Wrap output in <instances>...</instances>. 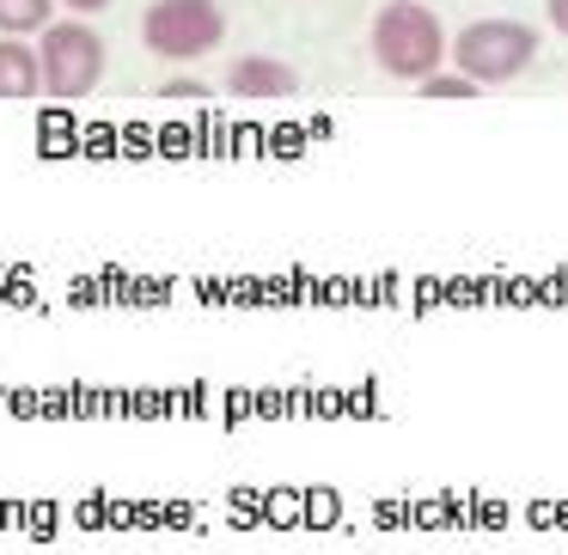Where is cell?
<instances>
[{
	"label": "cell",
	"mask_w": 568,
	"mask_h": 555,
	"mask_svg": "<svg viewBox=\"0 0 568 555\" xmlns=\"http://www.w3.org/2000/svg\"><path fill=\"white\" fill-rule=\"evenodd\" d=\"M416 92H422V99H465V104H470V99L483 92V80H470L465 68H453V74H428Z\"/></svg>",
	"instance_id": "8"
},
{
	"label": "cell",
	"mask_w": 568,
	"mask_h": 555,
	"mask_svg": "<svg viewBox=\"0 0 568 555\" xmlns=\"http://www.w3.org/2000/svg\"><path fill=\"white\" fill-rule=\"evenodd\" d=\"M367 50H373V62H379L392 80L422 86V80L440 74V62L453 55V38L440 31L434 7H416V0H385L379 13H373Z\"/></svg>",
	"instance_id": "1"
},
{
	"label": "cell",
	"mask_w": 568,
	"mask_h": 555,
	"mask_svg": "<svg viewBox=\"0 0 568 555\" xmlns=\"http://www.w3.org/2000/svg\"><path fill=\"white\" fill-rule=\"evenodd\" d=\"M446 62H458L470 80H483V86H507V80H519L538 62V31H531L526 19H470L453 38V55H446Z\"/></svg>",
	"instance_id": "3"
},
{
	"label": "cell",
	"mask_w": 568,
	"mask_h": 555,
	"mask_svg": "<svg viewBox=\"0 0 568 555\" xmlns=\"http://www.w3.org/2000/svg\"><path fill=\"white\" fill-rule=\"evenodd\" d=\"M544 13H550V25L568 38V0H544Z\"/></svg>",
	"instance_id": "10"
},
{
	"label": "cell",
	"mask_w": 568,
	"mask_h": 555,
	"mask_svg": "<svg viewBox=\"0 0 568 555\" xmlns=\"http://www.w3.org/2000/svg\"><path fill=\"white\" fill-rule=\"evenodd\" d=\"M226 38V13L221 0H153L141 13V43L160 62H196V55H214Z\"/></svg>",
	"instance_id": "4"
},
{
	"label": "cell",
	"mask_w": 568,
	"mask_h": 555,
	"mask_svg": "<svg viewBox=\"0 0 568 555\" xmlns=\"http://www.w3.org/2000/svg\"><path fill=\"white\" fill-rule=\"evenodd\" d=\"M221 86L233 99H251V104H270V99H294L300 92V74L282 62V55H233L221 74Z\"/></svg>",
	"instance_id": "5"
},
{
	"label": "cell",
	"mask_w": 568,
	"mask_h": 555,
	"mask_svg": "<svg viewBox=\"0 0 568 555\" xmlns=\"http://www.w3.org/2000/svg\"><path fill=\"white\" fill-rule=\"evenodd\" d=\"M62 0H0V31L7 38H38L43 25H55Z\"/></svg>",
	"instance_id": "7"
},
{
	"label": "cell",
	"mask_w": 568,
	"mask_h": 555,
	"mask_svg": "<svg viewBox=\"0 0 568 555\" xmlns=\"http://www.w3.org/2000/svg\"><path fill=\"white\" fill-rule=\"evenodd\" d=\"M38 55H43V99L55 104H80L99 92L104 80V38L87 19H55L38 31Z\"/></svg>",
	"instance_id": "2"
},
{
	"label": "cell",
	"mask_w": 568,
	"mask_h": 555,
	"mask_svg": "<svg viewBox=\"0 0 568 555\" xmlns=\"http://www.w3.org/2000/svg\"><path fill=\"white\" fill-rule=\"evenodd\" d=\"M62 7H68V13H80V19H87V13H104L111 0H62Z\"/></svg>",
	"instance_id": "11"
},
{
	"label": "cell",
	"mask_w": 568,
	"mask_h": 555,
	"mask_svg": "<svg viewBox=\"0 0 568 555\" xmlns=\"http://www.w3.org/2000/svg\"><path fill=\"white\" fill-rule=\"evenodd\" d=\"M165 99H209V86H202V80H165Z\"/></svg>",
	"instance_id": "9"
},
{
	"label": "cell",
	"mask_w": 568,
	"mask_h": 555,
	"mask_svg": "<svg viewBox=\"0 0 568 555\" xmlns=\"http://www.w3.org/2000/svg\"><path fill=\"white\" fill-rule=\"evenodd\" d=\"M38 92H43V55H38V43L7 38V31H0V99H7V104H31Z\"/></svg>",
	"instance_id": "6"
}]
</instances>
